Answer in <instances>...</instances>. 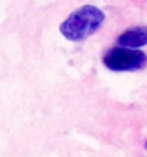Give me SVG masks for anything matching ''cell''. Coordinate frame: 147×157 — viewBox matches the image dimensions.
Masks as SVG:
<instances>
[{"label": "cell", "mask_w": 147, "mask_h": 157, "mask_svg": "<svg viewBox=\"0 0 147 157\" xmlns=\"http://www.w3.org/2000/svg\"><path fill=\"white\" fill-rule=\"evenodd\" d=\"M116 42H118V47L137 50L140 47L147 45V26H135V28L126 29L118 36Z\"/></svg>", "instance_id": "3957f363"}, {"label": "cell", "mask_w": 147, "mask_h": 157, "mask_svg": "<svg viewBox=\"0 0 147 157\" xmlns=\"http://www.w3.org/2000/svg\"><path fill=\"white\" fill-rule=\"evenodd\" d=\"M106 19V14L95 5H81L73 10L68 17L61 23L59 31L69 42H83L85 38L92 36L99 31Z\"/></svg>", "instance_id": "6da1fadb"}, {"label": "cell", "mask_w": 147, "mask_h": 157, "mask_svg": "<svg viewBox=\"0 0 147 157\" xmlns=\"http://www.w3.org/2000/svg\"><path fill=\"white\" fill-rule=\"evenodd\" d=\"M145 148H147V142H145Z\"/></svg>", "instance_id": "277c9868"}, {"label": "cell", "mask_w": 147, "mask_h": 157, "mask_svg": "<svg viewBox=\"0 0 147 157\" xmlns=\"http://www.w3.org/2000/svg\"><path fill=\"white\" fill-rule=\"evenodd\" d=\"M102 62L107 69L116 73L138 71L147 64V56L142 50H132L123 47H113L102 56Z\"/></svg>", "instance_id": "7a4b0ae2"}]
</instances>
